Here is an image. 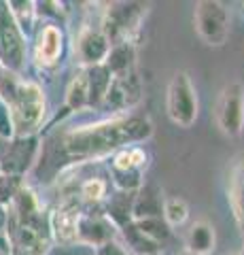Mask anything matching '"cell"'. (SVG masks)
Wrapping results in <instances>:
<instances>
[{
    "mask_svg": "<svg viewBox=\"0 0 244 255\" xmlns=\"http://www.w3.org/2000/svg\"><path fill=\"white\" fill-rule=\"evenodd\" d=\"M153 124L145 115H115L111 119L79 126L62 134L60 149L70 164H85L115 155L119 149L134 147L151 138Z\"/></svg>",
    "mask_w": 244,
    "mask_h": 255,
    "instance_id": "1",
    "label": "cell"
},
{
    "mask_svg": "<svg viewBox=\"0 0 244 255\" xmlns=\"http://www.w3.org/2000/svg\"><path fill=\"white\" fill-rule=\"evenodd\" d=\"M0 102L9 111L15 136H36L47 119V100L41 85L0 68Z\"/></svg>",
    "mask_w": 244,
    "mask_h": 255,
    "instance_id": "2",
    "label": "cell"
},
{
    "mask_svg": "<svg viewBox=\"0 0 244 255\" xmlns=\"http://www.w3.org/2000/svg\"><path fill=\"white\" fill-rule=\"evenodd\" d=\"M147 13L149 4L145 2H111L102 13L98 28L111 43V47L121 43H134V34L143 26Z\"/></svg>",
    "mask_w": 244,
    "mask_h": 255,
    "instance_id": "3",
    "label": "cell"
},
{
    "mask_svg": "<svg viewBox=\"0 0 244 255\" xmlns=\"http://www.w3.org/2000/svg\"><path fill=\"white\" fill-rule=\"evenodd\" d=\"M166 111L170 122L178 128H191L198 119V90L187 70H176L172 75L166 92Z\"/></svg>",
    "mask_w": 244,
    "mask_h": 255,
    "instance_id": "4",
    "label": "cell"
},
{
    "mask_svg": "<svg viewBox=\"0 0 244 255\" xmlns=\"http://www.w3.org/2000/svg\"><path fill=\"white\" fill-rule=\"evenodd\" d=\"M28 60V43L6 2H0V68L21 75Z\"/></svg>",
    "mask_w": 244,
    "mask_h": 255,
    "instance_id": "5",
    "label": "cell"
},
{
    "mask_svg": "<svg viewBox=\"0 0 244 255\" xmlns=\"http://www.w3.org/2000/svg\"><path fill=\"white\" fill-rule=\"evenodd\" d=\"M193 23L208 47H223L230 38V13L219 0H200L193 9Z\"/></svg>",
    "mask_w": 244,
    "mask_h": 255,
    "instance_id": "6",
    "label": "cell"
},
{
    "mask_svg": "<svg viewBox=\"0 0 244 255\" xmlns=\"http://www.w3.org/2000/svg\"><path fill=\"white\" fill-rule=\"evenodd\" d=\"M215 122L225 136L236 138L244 132V87L234 81L227 83L217 98Z\"/></svg>",
    "mask_w": 244,
    "mask_h": 255,
    "instance_id": "7",
    "label": "cell"
},
{
    "mask_svg": "<svg viewBox=\"0 0 244 255\" xmlns=\"http://www.w3.org/2000/svg\"><path fill=\"white\" fill-rule=\"evenodd\" d=\"M38 153H41V140L38 136H13L0 155V172L13 174V177H26L34 168Z\"/></svg>",
    "mask_w": 244,
    "mask_h": 255,
    "instance_id": "8",
    "label": "cell"
},
{
    "mask_svg": "<svg viewBox=\"0 0 244 255\" xmlns=\"http://www.w3.org/2000/svg\"><path fill=\"white\" fill-rule=\"evenodd\" d=\"M81 200L77 194H66L60 200V204L49 215V232L51 241L62 245H73L77 243V226L81 217Z\"/></svg>",
    "mask_w": 244,
    "mask_h": 255,
    "instance_id": "9",
    "label": "cell"
},
{
    "mask_svg": "<svg viewBox=\"0 0 244 255\" xmlns=\"http://www.w3.org/2000/svg\"><path fill=\"white\" fill-rule=\"evenodd\" d=\"M140 98H143V81H140L136 70H132V73L123 77L111 79V85L106 90L102 107L119 115L125 113V111H132L140 102Z\"/></svg>",
    "mask_w": 244,
    "mask_h": 255,
    "instance_id": "10",
    "label": "cell"
},
{
    "mask_svg": "<svg viewBox=\"0 0 244 255\" xmlns=\"http://www.w3.org/2000/svg\"><path fill=\"white\" fill-rule=\"evenodd\" d=\"M119 236V230L113 226V221L106 217L104 211L96 213H81L77 226V245H87V247H98L115 241Z\"/></svg>",
    "mask_w": 244,
    "mask_h": 255,
    "instance_id": "11",
    "label": "cell"
},
{
    "mask_svg": "<svg viewBox=\"0 0 244 255\" xmlns=\"http://www.w3.org/2000/svg\"><path fill=\"white\" fill-rule=\"evenodd\" d=\"M108 51H111V43L106 41V36L102 34L100 28L85 26L81 32H79V36L75 41V53H77V60L81 62L83 68L104 64Z\"/></svg>",
    "mask_w": 244,
    "mask_h": 255,
    "instance_id": "12",
    "label": "cell"
},
{
    "mask_svg": "<svg viewBox=\"0 0 244 255\" xmlns=\"http://www.w3.org/2000/svg\"><path fill=\"white\" fill-rule=\"evenodd\" d=\"M64 51V32L58 23H45L36 34L34 60L41 68H53Z\"/></svg>",
    "mask_w": 244,
    "mask_h": 255,
    "instance_id": "13",
    "label": "cell"
},
{
    "mask_svg": "<svg viewBox=\"0 0 244 255\" xmlns=\"http://www.w3.org/2000/svg\"><path fill=\"white\" fill-rule=\"evenodd\" d=\"M163 209V194L157 185H145L134 194V204H132V221H143V219H153L162 217Z\"/></svg>",
    "mask_w": 244,
    "mask_h": 255,
    "instance_id": "14",
    "label": "cell"
},
{
    "mask_svg": "<svg viewBox=\"0 0 244 255\" xmlns=\"http://www.w3.org/2000/svg\"><path fill=\"white\" fill-rule=\"evenodd\" d=\"M215 245H217L215 228L208 221L200 219L189 226L185 234V249L189 255H210L215 251Z\"/></svg>",
    "mask_w": 244,
    "mask_h": 255,
    "instance_id": "15",
    "label": "cell"
},
{
    "mask_svg": "<svg viewBox=\"0 0 244 255\" xmlns=\"http://www.w3.org/2000/svg\"><path fill=\"white\" fill-rule=\"evenodd\" d=\"M230 206L244 238V155H240L230 172Z\"/></svg>",
    "mask_w": 244,
    "mask_h": 255,
    "instance_id": "16",
    "label": "cell"
},
{
    "mask_svg": "<svg viewBox=\"0 0 244 255\" xmlns=\"http://www.w3.org/2000/svg\"><path fill=\"white\" fill-rule=\"evenodd\" d=\"M106 70L111 73V77H123L136 70V45L134 43H121L113 45L104 60Z\"/></svg>",
    "mask_w": 244,
    "mask_h": 255,
    "instance_id": "17",
    "label": "cell"
},
{
    "mask_svg": "<svg viewBox=\"0 0 244 255\" xmlns=\"http://www.w3.org/2000/svg\"><path fill=\"white\" fill-rule=\"evenodd\" d=\"M85 70V79H87V102H89V109H100L102 102H104V96L106 90L111 85V73L106 70L104 64L100 66H89V68H83Z\"/></svg>",
    "mask_w": 244,
    "mask_h": 255,
    "instance_id": "18",
    "label": "cell"
},
{
    "mask_svg": "<svg viewBox=\"0 0 244 255\" xmlns=\"http://www.w3.org/2000/svg\"><path fill=\"white\" fill-rule=\"evenodd\" d=\"M134 194H136V191H134ZM134 194H128V191H115L113 196L106 198L104 215L113 221V226L117 230H121V228L128 226V223H132Z\"/></svg>",
    "mask_w": 244,
    "mask_h": 255,
    "instance_id": "19",
    "label": "cell"
},
{
    "mask_svg": "<svg viewBox=\"0 0 244 255\" xmlns=\"http://www.w3.org/2000/svg\"><path fill=\"white\" fill-rule=\"evenodd\" d=\"M119 234L123 236V241H125V243H123L125 249L132 251L134 255H157V253L162 251L160 245H155L153 241H149L145 234L138 232V228L134 226V221L128 223L125 228H121Z\"/></svg>",
    "mask_w": 244,
    "mask_h": 255,
    "instance_id": "20",
    "label": "cell"
},
{
    "mask_svg": "<svg viewBox=\"0 0 244 255\" xmlns=\"http://www.w3.org/2000/svg\"><path fill=\"white\" fill-rule=\"evenodd\" d=\"M6 6H9L15 23L23 32V36H28L34 30V23H36V2H30V0H11V2H6Z\"/></svg>",
    "mask_w": 244,
    "mask_h": 255,
    "instance_id": "21",
    "label": "cell"
},
{
    "mask_svg": "<svg viewBox=\"0 0 244 255\" xmlns=\"http://www.w3.org/2000/svg\"><path fill=\"white\" fill-rule=\"evenodd\" d=\"M89 109L87 102V79H85V70H81L75 79L70 81L66 90V111H83Z\"/></svg>",
    "mask_w": 244,
    "mask_h": 255,
    "instance_id": "22",
    "label": "cell"
},
{
    "mask_svg": "<svg viewBox=\"0 0 244 255\" xmlns=\"http://www.w3.org/2000/svg\"><path fill=\"white\" fill-rule=\"evenodd\" d=\"M134 226L138 228L140 234H145L149 241H153L155 245H163L170 238V226L162 217L153 219H143V221H134Z\"/></svg>",
    "mask_w": 244,
    "mask_h": 255,
    "instance_id": "23",
    "label": "cell"
},
{
    "mask_svg": "<svg viewBox=\"0 0 244 255\" xmlns=\"http://www.w3.org/2000/svg\"><path fill=\"white\" fill-rule=\"evenodd\" d=\"M162 219L168 223L170 230L178 228L189 219V206L180 198H163V209H162Z\"/></svg>",
    "mask_w": 244,
    "mask_h": 255,
    "instance_id": "24",
    "label": "cell"
},
{
    "mask_svg": "<svg viewBox=\"0 0 244 255\" xmlns=\"http://www.w3.org/2000/svg\"><path fill=\"white\" fill-rule=\"evenodd\" d=\"M79 200L87 202V204H100L102 200L108 198V183L100 177H89L81 183L79 187Z\"/></svg>",
    "mask_w": 244,
    "mask_h": 255,
    "instance_id": "25",
    "label": "cell"
},
{
    "mask_svg": "<svg viewBox=\"0 0 244 255\" xmlns=\"http://www.w3.org/2000/svg\"><path fill=\"white\" fill-rule=\"evenodd\" d=\"M26 185L23 177H13V174H2L0 172V206L9 209L13 198L17 196V191Z\"/></svg>",
    "mask_w": 244,
    "mask_h": 255,
    "instance_id": "26",
    "label": "cell"
},
{
    "mask_svg": "<svg viewBox=\"0 0 244 255\" xmlns=\"http://www.w3.org/2000/svg\"><path fill=\"white\" fill-rule=\"evenodd\" d=\"M93 255H132L128 249H125V245L121 241H111V243H106V245H102L96 249V253Z\"/></svg>",
    "mask_w": 244,
    "mask_h": 255,
    "instance_id": "27",
    "label": "cell"
},
{
    "mask_svg": "<svg viewBox=\"0 0 244 255\" xmlns=\"http://www.w3.org/2000/svg\"><path fill=\"white\" fill-rule=\"evenodd\" d=\"M9 253H11L9 238H6V234L2 232V234H0V255H9Z\"/></svg>",
    "mask_w": 244,
    "mask_h": 255,
    "instance_id": "28",
    "label": "cell"
},
{
    "mask_svg": "<svg viewBox=\"0 0 244 255\" xmlns=\"http://www.w3.org/2000/svg\"><path fill=\"white\" fill-rule=\"evenodd\" d=\"M6 217H9V213H6L4 206H0V234H2L6 228Z\"/></svg>",
    "mask_w": 244,
    "mask_h": 255,
    "instance_id": "29",
    "label": "cell"
},
{
    "mask_svg": "<svg viewBox=\"0 0 244 255\" xmlns=\"http://www.w3.org/2000/svg\"><path fill=\"white\" fill-rule=\"evenodd\" d=\"M6 142H9V140H6V138H2V136H0V155H2V153H4V147H6Z\"/></svg>",
    "mask_w": 244,
    "mask_h": 255,
    "instance_id": "30",
    "label": "cell"
},
{
    "mask_svg": "<svg viewBox=\"0 0 244 255\" xmlns=\"http://www.w3.org/2000/svg\"><path fill=\"white\" fill-rule=\"evenodd\" d=\"M238 255H244V238H242V249H240V253Z\"/></svg>",
    "mask_w": 244,
    "mask_h": 255,
    "instance_id": "31",
    "label": "cell"
},
{
    "mask_svg": "<svg viewBox=\"0 0 244 255\" xmlns=\"http://www.w3.org/2000/svg\"><path fill=\"white\" fill-rule=\"evenodd\" d=\"M230 255H238V253H230Z\"/></svg>",
    "mask_w": 244,
    "mask_h": 255,
    "instance_id": "32",
    "label": "cell"
},
{
    "mask_svg": "<svg viewBox=\"0 0 244 255\" xmlns=\"http://www.w3.org/2000/svg\"><path fill=\"white\" fill-rule=\"evenodd\" d=\"M185 255H189V253H185Z\"/></svg>",
    "mask_w": 244,
    "mask_h": 255,
    "instance_id": "33",
    "label": "cell"
}]
</instances>
